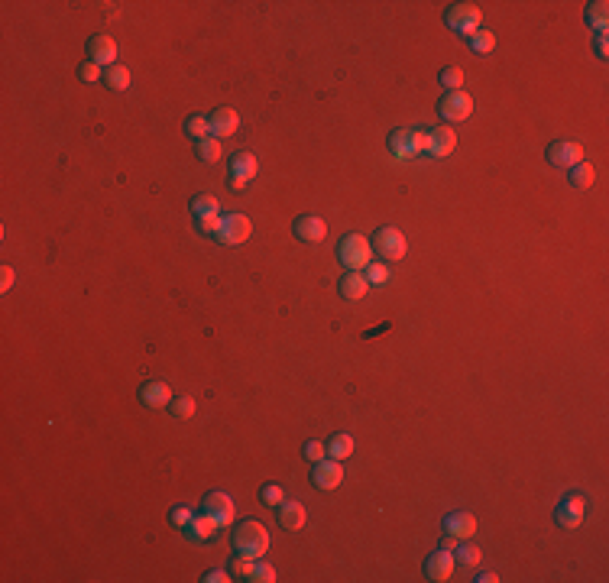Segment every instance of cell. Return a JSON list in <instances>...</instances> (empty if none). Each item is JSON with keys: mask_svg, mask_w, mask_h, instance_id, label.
Wrapping results in <instances>:
<instances>
[{"mask_svg": "<svg viewBox=\"0 0 609 583\" xmlns=\"http://www.w3.org/2000/svg\"><path fill=\"white\" fill-rule=\"evenodd\" d=\"M470 49L480 52V56H486V52L496 49V36H493L490 29H476V33L470 36Z\"/></svg>", "mask_w": 609, "mask_h": 583, "instance_id": "cell-29", "label": "cell"}, {"mask_svg": "<svg viewBox=\"0 0 609 583\" xmlns=\"http://www.w3.org/2000/svg\"><path fill=\"white\" fill-rule=\"evenodd\" d=\"M204 512H208L221 528H227L233 522V515H237V509H233V499L227 496V492L214 490V492L204 496Z\"/></svg>", "mask_w": 609, "mask_h": 583, "instance_id": "cell-11", "label": "cell"}, {"mask_svg": "<svg viewBox=\"0 0 609 583\" xmlns=\"http://www.w3.org/2000/svg\"><path fill=\"white\" fill-rule=\"evenodd\" d=\"M337 260H341V266H347V273H363L373 260V243L363 233H347L337 243Z\"/></svg>", "mask_w": 609, "mask_h": 583, "instance_id": "cell-2", "label": "cell"}, {"mask_svg": "<svg viewBox=\"0 0 609 583\" xmlns=\"http://www.w3.org/2000/svg\"><path fill=\"white\" fill-rule=\"evenodd\" d=\"M195 153H198V159L201 162H217L221 159V140H214V136H208V140H201V143H195Z\"/></svg>", "mask_w": 609, "mask_h": 583, "instance_id": "cell-30", "label": "cell"}, {"mask_svg": "<svg viewBox=\"0 0 609 583\" xmlns=\"http://www.w3.org/2000/svg\"><path fill=\"white\" fill-rule=\"evenodd\" d=\"M185 133H188L195 143L208 140V136H211V123H208V117H201V113H191V117L185 120Z\"/></svg>", "mask_w": 609, "mask_h": 583, "instance_id": "cell-28", "label": "cell"}, {"mask_svg": "<svg viewBox=\"0 0 609 583\" xmlns=\"http://www.w3.org/2000/svg\"><path fill=\"white\" fill-rule=\"evenodd\" d=\"M172 386L168 382H162V380H149V382H143L140 386V402L146 408H166V405H172Z\"/></svg>", "mask_w": 609, "mask_h": 583, "instance_id": "cell-14", "label": "cell"}, {"mask_svg": "<svg viewBox=\"0 0 609 583\" xmlns=\"http://www.w3.org/2000/svg\"><path fill=\"white\" fill-rule=\"evenodd\" d=\"M454 564H460V567H476V564H480V548H473V544H460V541H457Z\"/></svg>", "mask_w": 609, "mask_h": 583, "instance_id": "cell-32", "label": "cell"}, {"mask_svg": "<svg viewBox=\"0 0 609 583\" xmlns=\"http://www.w3.org/2000/svg\"><path fill=\"white\" fill-rule=\"evenodd\" d=\"M583 515H587V499L583 496H564L558 502V512H554V519H558L560 528H580Z\"/></svg>", "mask_w": 609, "mask_h": 583, "instance_id": "cell-10", "label": "cell"}, {"mask_svg": "<svg viewBox=\"0 0 609 583\" xmlns=\"http://www.w3.org/2000/svg\"><path fill=\"white\" fill-rule=\"evenodd\" d=\"M444 23H448L454 33H460L470 39V36L480 29V23H483V14H480L476 4H451L448 14H444Z\"/></svg>", "mask_w": 609, "mask_h": 583, "instance_id": "cell-5", "label": "cell"}, {"mask_svg": "<svg viewBox=\"0 0 609 583\" xmlns=\"http://www.w3.org/2000/svg\"><path fill=\"white\" fill-rule=\"evenodd\" d=\"M233 551H237V554L253 557V561H259V557L269 551V532H266V525H259L256 519L240 522V525L233 528Z\"/></svg>", "mask_w": 609, "mask_h": 583, "instance_id": "cell-1", "label": "cell"}, {"mask_svg": "<svg viewBox=\"0 0 609 583\" xmlns=\"http://www.w3.org/2000/svg\"><path fill=\"white\" fill-rule=\"evenodd\" d=\"M337 292H341L347 302H360V298H366V292H370V282H366L363 273H347L341 282H337Z\"/></svg>", "mask_w": 609, "mask_h": 583, "instance_id": "cell-20", "label": "cell"}, {"mask_svg": "<svg viewBox=\"0 0 609 583\" xmlns=\"http://www.w3.org/2000/svg\"><path fill=\"white\" fill-rule=\"evenodd\" d=\"M78 78H81V81H88V85H91V81H104V69H101L98 62H81V69H78Z\"/></svg>", "mask_w": 609, "mask_h": 583, "instance_id": "cell-36", "label": "cell"}, {"mask_svg": "<svg viewBox=\"0 0 609 583\" xmlns=\"http://www.w3.org/2000/svg\"><path fill=\"white\" fill-rule=\"evenodd\" d=\"M259 172V159L253 153H233L231 156V188L243 191L246 182H253Z\"/></svg>", "mask_w": 609, "mask_h": 583, "instance_id": "cell-8", "label": "cell"}, {"mask_svg": "<svg viewBox=\"0 0 609 583\" xmlns=\"http://www.w3.org/2000/svg\"><path fill=\"white\" fill-rule=\"evenodd\" d=\"M301 454H305V460H311V464H318V460H324V457H328V447H324L321 441H305V447H301Z\"/></svg>", "mask_w": 609, "mask_h": 583, "instance_id": "cell-37", "label": "cell"}, {"mask_svg": "<svg viewBox=\"0 0 609 583\" xmlns=\"http://www.w3.org/2000/svg\"><path fill=\"white\" fill-rule=\"evenodd\" d=\"M168 408H172L176 418H191V415H195V399H191V395H176Z\"/></svg>", "mask_w": 609, "mask_h": 583, "instance_id": "cell-35", "label": "cell"}, {"mask_svg": "<svg viewBox=\"0 0 609 583\" xmlns=\"http://www.w3.org/2000/svg\"><path fill=\"white\" fill-rule=\"evenodd\" d=\"M88 62H98L101 69H111L117 65V43H114L111 36L98 33L88 39Z\"/></svg>", "mask_w": 609, "mask_h": 583, "instance_id": "cell-13", "label": "cell"}, {"mask_svg": "<svg viewBox=\"0 0 609 583\" xmlns=\"http://www.w3.org/2000/svg\"><path fill=\"white\" fill-rule=\"evenodd\" d=\"M454 146H457V133L451 127H434L431 133H428V153L431 156H451L454 153Z\"/></svg>", "mask_w": 609, "mask_h": 583, "instance_id": "cell-19", "label": "cell"}, {"mask_svg": "<svg viewBox=\"0 0 609 583\" xmlns=\"http://www.w3.org/2000/svg\"><path fill=\"white\" fill-rule=\"evenodd\" d=\"M451 574H454V551H434L431 557L425 561V577L434 583H444L451 580Z\"/></svg>", "mask_w": 609, "mask_h": 583, "instance_id": "cell-16", "label": "cell"}, {"mask_svg": "<svg viewBox=\"0 0 609 583\" xmlns=\"http://www.w3.org/2000/svg\"><path fill=\"white\" fill-rule=\"evenodd\" d=\"M295 237L305 240V243H321L324 237H328V224H324L318 214H301L298 220L292 224Z\"/></svg>", "mask_w": 609, "mask_h": 583, "instance_id": "cell-15", "label": "cell"}, {"mask_svg": "<svg viewBox=\"0 0 609 583\" xmlns=\"http://www.w3.org/2000/svg\"><path fill=\"white\" fill-rule=\"evenodd\" d=\"M208 123H211V136H214V140H221V136H233V133H237L240 117H237V111H233V107H217V111H211Z\"/></svg>", "mask_w": 609, "mask_h": 583, "instance_id": "cell-17", "label": "cell"}, {"mask_svg": "<svg viewBox=\"0 0 609 583\" xmlns=\"http://www.w3.org/2000/svg\"><path fill=\"white\" fill-rule=\"evenodd\" d=\"M204 580H208V583H227V580H231V570H208V574H204Z\"/></svg>", "mask_w": 609, "mask_h": 583, "instance_id": "cell-44", "label": "cell"}, {"mask_svg": "<svg viewBox=\"0 0 609 583\" xmlns=\"http://www.w3.org/2000/svg\"><path fill=\"white\" fill-rule=\"evenodd\" d=\"M253 557H246V554H237L231 561V577H237V580H250L253 577Z\"/></svg>", "mask_w": 609, "mask_h": 583, "instance_id": "cell-34", "label": "cell"}, {"mask_svg": "<svg viewBox=\"0 0 609 583\" xmlns=\"http://www.w3.org/2000/svg\"><path fill=\"white\" fill-rule=\"evenodd\" d=\"M438 111H441V117L448 120V123H463V120H470V113H473V98H470L467 91H448L441 101H438Z\"/></svg>", "mask_w": 609, "mask_h": 583, "instance_id": "cell-7", "label": "cell"}, {"mask_svg": "<svg viewBox=\"0 0 609 583\" xmlns=\"http://www.w3.org/2000/svg\"><path fill=\"white\" fill-rule=\"evenodd\" d=\"M568 172H570V185H574V188H593L596 169L590 166V162H577L574 169H568Z\"/></svg>", "mask_w": 609, "mask_h": 583, "instance_id": "cell-27", "label": "cell"}, {"mask_svg": "<svg viewBox=\"0 0 609 583\" xmlns=\"http://www.w3.org/2000/svg\"><path fill=\"white\" fill-rule=\"evenodd\" d=\"M593 46H596V56H600V59L609 56V36L606 33H596V43Z\"/></svg>", "mask_w": 609, "mask_h": 583, "instance_id": "cell-42", "label": "cell"}, {"mask_svg": "<svg viewBox=\"0 0 609 583\" xmlns=\"http://www.w3.org/2000/svg\"><path fill=\"white\" fill-rule=\"evenodd\" d=\"M217 528H221V525H217V522L211 519V515L201 509V515H195V519H191L188 525H185V534H188V538L195 541V544H201V541H211V538H214Z\"/></svg>", "mask_w": 609, "mask_h": 583, "instance_id": "cell-22", "label": "cell"}, {"mask_svg": "<svg viewBox=\"0 0 609 583\" xmlns=\"http://www.w3.org/2000/svg\"><path fill=\"white\" fill-rule=\"evenodd\" d=\"M389 153L396 159H412L418 153H428V133L425 130H393L389 133Z\"/></svg>", "mask_w": 609, "mask_h": 583, "instance_id": "cell-4", "label": "cell"}, {"mask_svg": "<svg viewBox=\"0 0 609 583\" xmlns=\"http://www.w3.org/2000/svg\"><path fill=\"white\" fill-rule=\"evenodd\" d=\"M587 23L596 29V33H606V23H609V4L606 0H593V4H587Z\"/></svg>", "mask_w": 609, "mask_h": 583, "instance_id": "cell-24", "label": "cell"}, {"mask_svg": "<svg viewBox=\"0 0 609 583\" xmlns=\"http://www.w3.org/2000/svg\"><path fill=\"white\" fill-rule=\"evenodd\" d=\"M104 85L111 88V91H126V88H130V71L124 69V65H111V69H104Z\"/></svg>", "mask_w": 609, "mask_h": 583, "instance_id": "cell-25", "label": "cell"}, {"mask_svg": "<svg viewBox=\"0 0 609 583\" xmlns=\"http://www.w3.org/2000/svg\"><path fill=\"white\" fill-rule=\"evenodd\" d=\"M259 502H263V506L279 509L282 502H286V490H282L279 483H266L263 490H259Z\"/></svg>", "mask_w": 609, "mask_h": 583, "instance_id": "cell-31", "label": "cell"}, {"mask_svg": "<svg viewBox=\"0 0 609 583\" xmlns=\"http://www.w3.org/2000/svg\"><path fill=\"white\" fill-rule=\"evenodd\" d=\"M305 522H308V512H305L301 502L286 499V502L279 506V525L286 528V532H298V528H305Z\"/></svg>", "mask_w": 609, "mask_h": 583, "instance_id": "cell-21", "label": "cell"}, {"mask_svg": "<svg viewBox=\"0 0 609 583\" xmlns=\"http://www.w3.org/2000/svg\"><path fill=\"white\" fill-rule=\"evenodd\" d=\"M370 243H373V253H379V260H389V263L402 260L408 250V240L399 227H379Z\"/></svg>", "mask_w": 609, "mask_h": 583, "instance_id": "cell-3", "label": "cell"}, {"mask_svg": "<svg viewBox=\"0 0 609 583\" xmlns=\"http://www.w3.org/2000/svg\"><path fill=\"white\" fill-rule=\"evenodd\" d=\"M363 275H366V282H373V285H383L386 279H389V266H383V263H376V266H366L363 269Z\"/></svg>", "mask_w": 609, "mask_h": 583, "instance_id": "cell-39", "label": "cell"}, {"mask_svg": "<svg viewBox=\"0 0 609 583\" xmlns=\"http://www.w3.org/2000/svg\"><path fill=\"white\" fill-rule=\"evenodd\" d=\"M324 447H328V457H334V460H347V457L357 450V441L341 431V435H331V441L324 444Z\"/></svg>", "mask_w": 609, "mask_h": 583, "instance_id": "cell-23", "label": "cell"}, {"mask_svg": "<svg viewBox=\"0 0 609 583\" xmlns=\"http://www.w3.org/2000/svg\"><path fill=\"white\" fill-rule=\"evenodd\" d=\"M221 218H224V214H214V218H198L195 224H198V230H201V233H211V237H214V233L221 230Z\"/></svg>", "mask_w": 609, "mask_h": 583, "instance_id": "cell-41", "label": "cell"}, {"mask_svg": "<svg viewBox=\"0 0 609 583\" xmlns=\"http://www.w3.org/2000/svg\"><path fill=\"white\" fill-rule=\"evenodd\" d=\"M444 532L454 534L457 541H467L476 534V519L470 512H451L444 515Z\"/></svg>", "mask_w": 609, "mask_h": 583, "instance_id": "cell-18", "label": "cell"}, {"mask_svg": "<svg viewBox=\"0 0 609 583\" xmlns=\"http://www.w3.org/2000/svg\"><path fill=\"white\" fill-rule=\"evenodd\" d=\"M448 91H460V85H463V69L460 65H448V69H441V78H438Z\"/></svg>", "mask_w": 609, "mask_h": 583, "instance_id": "cell-33", "label": "cell"}, {"mask_svg": "<svg viewBox=\"0 0 609 583\" xmlns=\"http://www.w3.org/2000/svg\"><path fill=\"white\" fill-rule=\"evenodd\" d=\"M548 162L554 169H574L577 162H583V146L574 140H554L548 146Z\"/></svg>", "mask_w": 609, "mask_h": 583, "instance_id": "cell-9", "label": "cell"}, {"mask_svg": "<svg viewBox=\"0 0 609 583\" xmlns=\"http://www.w3.org/2000/svg\"><path fill=\"white\" fill-rule=\"evenodd\" d=\"M14 279H16L14 266H4V275H0V292H10V285H14Z\"/></svg>", "mask_w": 609, "mask_h": 583, "instance_id": "cell-43", "label": "cell"}, {"mask_svg": "<svg viewBox=\"0 0 609 583\" xmlns=\"http://www.w3.org/2000/svg\"><path fill=\"white\" fill-rule=\"evenodd\" d=\"M253 583H273L276 580V567L273 564H253V577H250Z\"/></svg>", "mask_w": 609, "mask_h": 583, "instance_id": "cell-38", "label": "cell"}, {"mask_svg": "<svg viewBox=\"0 0 609 583\" xmlns=\"http://www.w3.org/2000/svg\"><path fill=\"white\" fill-rule=\"evenodd\" d=\"M311 483H315L318 490H337V486L343 483L341 460H334V457H324V460H318L315 470H311Z\"/></svg>", "mask_w": 609, "mask_h": 583, "instance_id": "cell-12", "label": "cell"}, {"mask_svg": "<svg viewBox=\"0 0 609 583\" xmlns=\"http://www.w3.org/2000/svg\"><path fill=\"white\" fill-rule=\"evenodd\" d=\"M250 233H253V220L240 211H231L221 218V230L214 237H217V243H224V246H240L250 240Z\"/></svg>", "mask_w": 609, "mask_h": 583, "instance_id": "cell-6", "label": "cell"}, {"mask_svg": "<svg viewBox=\"0 0 609 583\" xmlns=\"http://www.w3.org/2000/svg\"><path fill=\"white\" fill-rule=\"evenodd\" d=\"M496 580H499L496 574H480V577H476V583H496Z\"/></svg>", "mask_w": 609, "mask_h": 583, "instance_id": "cell-45", "label": "cell"}, {"mask_svg": "<svg viewBox=\"0 0 609 583\" xmlns=\"http://www.w3.org/2000/svg\"><path fill=\"white\" fill-rule=\"evenodd\" d=\"M191 519H195V512H191L188 506H176V509H172V512H168V522H172V525H176V528H185Z\"/></svg>", "mask_w": 609, "mask_h": 583, "instance_id": "cell-40", "label": "cell"}, {"mask_svg": "<svg viewBox=\"0 0 609 583\" xmlns=\"http://www.w3.org/2000/svg\"><path fill=\"white\" fill-rule=\"evenodd\" d=\"M191 214L198 218H214V214H221V204H217L214 195H195L191 198Z\"/></svg>", "mask_w": 609, "mask_h": 583, "instance_id": "cell-26", "label": "cell"}]
</instances>
